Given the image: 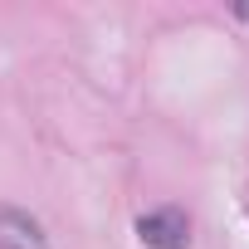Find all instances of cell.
Here are the masks:
<instances>
[{
  "mask_svg": "<svg viewBox=\"0 0 249 249\" xmlns=\"http://www.w3.org/2000/svg\"><path fill=\"white\" fill-rule=\"evenodd\" d=\"M0 249H49L39 220H30L25 210L0 205Z\"/></svg>",
  "mask_w": 249,
  "mask_h": 249,
  "instance_id": "obj_2",
  "label": "cell"
},
{
  "mask_svg": "<svg viewBox=\"0 0 249 249\" xmlns=\"http://www.w3.org/2000/svg\"><path fill=\"white\" fill-rule=\"evenodd\" d=\"M137 239L147 249H191V220L176 210V205H161V210H147L137 220Z\"/></svg>",
  "mask_w": 249,
  "mask_h": 249,
  "instance_id": "obj_1",
  "label": "cell"
}]
</instances>
